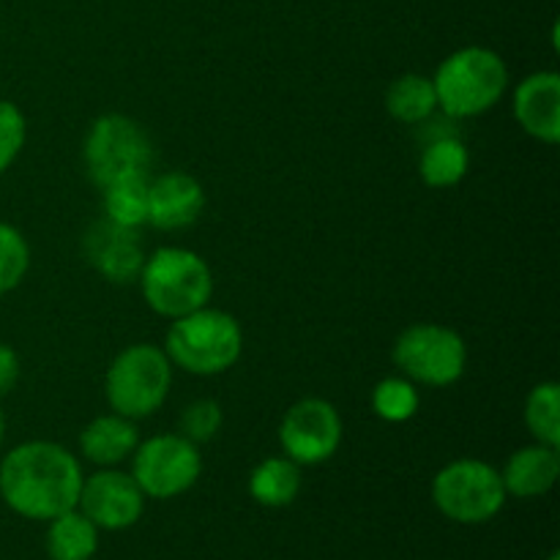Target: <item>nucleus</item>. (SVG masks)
<instances>
[{
	"label": "nucleus",
	"mask_w": 560,
	"mask_h": 560,
	"mask_svg": "<svg viewBox=\"0 0 560 560\" xmlns=\"http://www.w3.org/2000/svg\"><path fill=\"white\" fill-rule=\"evenodd\" d=\"M279 443L295 465L328 463L342 446V416L328 399H299L282 416Z\"/></svg>",
	"instance_id": "nucleus-10"
},
{
	"label": "nucleus",
	"mask_w": 560,
	"mask_h": 560,
	"mask_svg": "<svg viewBox=\"0 0 560 560\" xmlns=\"http://www.w3.org/2000/svg\"><path fill=\"white\" fill-rule=\"evenodd\" d=\"M31 268V246L14 224L0 222V295L20 288Z\"/></svg>",
	"instance_id": "nucleus-24"
},
{
	"label": "nucleus",
	"mask_w": 560,
	"mask_h": 560,
	"mask_svg": "<svg viewBox=\"0 0 560 560\" xmlns=\"http://www.w3.org/2000/svg\"><path fill=\"white\" fill-rule=\"evenodd\" d=\"M137 282L145 304L167 320L200 310L213 295L211 266L184 246H162L148 255Z\"/></svg>",
	"instance_id": "nucleus-4"
},
{
	"label": "nucleus",
	"mask_w": 560,
	"mask_h": 560,
	"mask_svg": "<svg viewBox=\"0 0 560 560\" xmlns=\"http://www.w3.org/2000/svg\"><path fill=\"white\" fill-rule=\"evenodd\" d=\"M16 383H20V355L14 353V348L0 342V397H5Z\"/></svg>",
	"instance_id": "nucleus-27"
},
{
	"label": "nucleus",
	"mask_w": 560,
	"mask_h": 560,
	"mask_svg": "<svg viewBox=\"0 0 560 560\" xmlns=\"http://www.w3.org/2000/svg\"><path fill=\"white\" fill-rule=\"evenodd\" d=\"M82 156L88 175L102 189L126 175H148L153 164V142L135 118L107 113L88 129Z\"/></svg>",
	"instance_id": "nucleus-7"
},
{
	"label": "nucleus",
	"mask_w": 560,
	"mask_h": 560,
	"mask_svg": "<svg viewBox=\"0 0 560 560\" xmlns=\"http://www.w3.org/2000/svg\"><path fill=\"white\" fill-rule=\"evenodd\" d=\"M206 208V189L189 173H164L148 180V224L156 230H186Z\"/></svg>",
	"instance_id": "nucleus-12"
},
{
	"label": "nucleus",
	"mask_w": 560,
	"mask_h": 560,
	"mask_svg": "<svg viewBox=\"0 0 560 560\" xmlns=\"http://www.w3.org/2000/svg\"><path fill=\"white\" fill-rule=\"evenodd\" d=\"M419 388L408 377H383L372 392V410L386 424H405L419 413Z\"/></svg>",
	"instance_id": "nucleus-23"
},
{
	"label": "nucleus",
	"mask_w": 560,
	"mask_h": 560,
	"mask_svg": "<svg viewBox=\"0 0 560 560\" xmlns=\"http://www.w3.org/2000/svg\"><path fill=\"white\" fill-rule=\"evenodd\" d=\"M547 560H560V552H552V556L547 558Z\"/></svg>",
	"instance_id": "nucleus-29"
},
{
	"label": "nucleus",
	"mask_w": 560,
	"mask_h": 560,
	"mask_svg": "<svg viewBox=\"0 0 560 560\" xmlns=\"http://www.w3.org/2000/svg\"><path fill=\"white\" fill-rule=\"evenodd\" d=\"M558 476V446H547V443H530V446L517 448V452L506 459V468L501 470L506 495L523 498V501L547 495V492L556 487Z\"/></svg>",
	"instance_id": "nucleus-15"
},
{
	"label": "nucleus",
	"mask_w": 560,
	"mask_h": 560,
	"mask_svg": "<svg viewBox=\"0 0 560 560\" xmlns=\"http://www.w3.org/2000/svg\"><path fill=\"white\" fill-rule=\"evenodd\" d=\"M506 498L501 470L485 459H454L432 479V503L443 517L459 525L490 523L506 506Z\"/></svg>",
	"instance_id": "nucleus-6"
},
{
	"label": "nucleus",
	"mask_w": 560,
	"mask_h": 560,
	"mask_svg": "<svg viewBox=\"0 0 560 560\" xmlns=\"http://www.w3.org/2000/svg\"><path fill=\"white\" fill-rule=\"evenodd\" d=\"M202 474V454L184 435H153L137 443L131 454V476L142 495L170 501L197 485Z\"/></svg>",
	"instance_id": "nucleus-9"
},
{
	"label": "nucleus",
	"mask_w": 560,
	"mask_h": 560,
	"mask_svg": "<svg viewBox=\"0 0 560 560\" xmlns=\"http://www.w3.org/2000/svg\"><path fill=\"white\" fill-rule=\"evenodd\" d=\"M470 153L468 145L457 135L432 137L424 142L419 156V175L432 189H448L457 186L468 175Z\"/></svg>",
	"instance_id": "nucleus-17"
},
{
	"label": "nucleus",
	"mask_w": 560,
	"mask_h": 560,
	"mask_svg": "<svg viewBox=\"0 0 560 560\" xmlns=\"http://www.w3.org/2000/svg\"><path fill=\"white\" fill-rule=\"evenodd\" d=\"M98 534L102 530L80 509H69L47 523V556L49 560H91L98 550Z\"/></svg>",
	"instance_id": "nucleus-18"
},
{
	"label": "nucleus",
	"mask_w": 560,
	"mask_h": 560,
	"mask_svg": "<svg viewBox=\"0 0 560 560\" xmlns=\"http://www.w3.org/2000/svg\"><path fill=\"white\" fill-rule=\"evenodd\" d=\"M102 206L107 222L140 230L148 224V175H126L102 186Z\"/></svg>",
	"instance_id": "nucleus-21"
},
{
	"label": "nucleus",
	"mask_w": 560,
	"mask_h": 560,
	"mask_svg": "<svg viewBox=\"0 0 560 560\" xmlns=\"http://www.w3.org/2000/svg\"><path fill=\"white\" fill-rule=\"evenodd\" d=\"M386 109L405 126H419L438 113V96L432 77L402 74L388 85Z\"/></svg>",
	"instance_id": "nucleus-20"
},
{
	"label": "nucleus",
	"mask_w": 560,
	"mask_h": 560,
	"mask_svg": "<svg viewBox=\"0 0 560 560\" xmlns=\"http://www.w3.org/2000/svg\"><path fill=\"white\" fill-rule=\"evenodd\" d=\"M512 109L525 135L545 145L560 140V77L558 71H534L520 80Z\"/></svg>",
	"instance_id": "nucleus-13"
},
{
	"label": "nucleus",
	"mask_w": 560,
	"mask_h": 560,
	"mask_svg": "<svg viewBox=\"0 0 560 560\" xmlns=\"http://www.w3.org/2000/svg\"><path fill=\"white\" fill-rule=\"evenodd\" d=\"M525 427L536 443L560 446V386L556 381L530 388L525 399Z\"/></svg>",
	"instance_id": "nucleus-22"
},
{
	"label": "nucleus",
	"mask_w": 560,
	"mask_h": 560,
	"mask_svg": "<svg viewBox=\"0 0 560 560\" xmlns=\"http://www.w3.org/2000/svg\"><path fill=\"white\" fill-rule=\"evenodd\" d=\"M394 364L410 383L430 388L454 386L468 366V345L441 323H416L394 342Z\"/></svg>",
	"instance_id": "nucleus-8"
},
{
	"label": "nucleus",
	"mask_w": 560,
	"mask_h": 560,
	"mask_svg": "<svg viewBox=\"0 0 560 560\" xmlns=\"http://www.w3.org/2000/svg\"><path fill=\"white\" fill-rule=\"evenodd\" d=\"M77 509L98 530H126L140 523L145 512V495L131 474L118 468H98L82 481Z\"/></svg>",
	"instance_id": "nucleus-11"
},
{
	"label": "nucleus",
	"mask_w": 560,
	"mask_h": 560,
	"mask_svg": "<svg viewBox=\"0 0 560 560\" xmlns=\"http://www.w3.org/2000/svg\"><path fill=\"white\" fill-rule=\"evenodd\" d=\"M27 140V120L14 102L0 98V175L16 162Z\"/></svg>",
	"instance_id": "nucleus-26"
},
{
	"label": "nucleus",
	"mask_w": 560,
	"mask_h": 560,
	"mask_svg": "<svg viewBox=\"0 0 560 560\" xmlns=\"http://www.w3.org/2000/svg\"><path fill=\"white\" fill-rule=\"evenodd\" d=\"M301 492V465L290 457H268L249 474V495L266 509H284Z\"/></svg>",
	"instance_id": "nucleus-19"
},
{
	"label": "nucleus",
	"mask_w": 560,
	"mask_h": 560,
	"mask_svg": "<svg viewBox=\"0 0 560 560\" xmlns=\"http://www.w3.org/2000/svg\"><path fill=\"white\" fill-rule=\"evenodd\" d=\"M173 386V361L159 345H129L120 350L104 375V397L113 413L148 419L167 402Z\"/></svg>",
	"instance_id": "nucleus-5"
},
{
	"label": "nucleus",
	"mask_w": 560,
	"mask_h": 560,
	"mask_svg": "<svg viewBox=\"0 0 560 560\" xmlns=\"http://www.w3.org/2000/svg\"><path fill=\"white\" fill-rule=\"evenodd\" d=\"M82 465L77 454L52 441H27L0 459V498L20 517L49 523L77 509Z\"/></svg>",
	"instance_id": "nucleus-1"
},
{
	"label": "nucleus",
	"mask_w": 560,
	"mask_h": 560,
	"mask_svg": "<svg viewBox=\"0 0 560 560\" xmlns=\"http://www.w3.org/2000/svg\"><path fill=\"white\" fill-rule=\"evenodd\" d=\"M85 255L91 266L115 284L135 282L140 277L142 262H145L140 233L118 228V224L107 222V219H102V222H96L88 230Z\"/></svg>",
	"instance_id": "nucleus-14"
},
{
	"label": "nucleus",
	"mask_w": 560,
	"mask_h": 560,
	"mask_svg": "<svg viewBox=\"0 0 560 560\" xmlns=\"http://www.w3.org/2000/svg\"><path fill=\"white\" fill-rule=\"evenodd\" d=\"M137 443H140L137 424L118 413L96 416L80 432V454L96 468H118L120 463L131 459Z\"/></svg>",
	"instance_id": "nucleus-16"
},
{
	"label": "nucleus",
	"mask_w": 560,
	"mask_h": 560,
	"mask_svg": "<svg viewBox=\"0 0 560 560\" xmlns=\"http://www.w3.org/2000/svg\"><path fill=\"white\" fill-rule=\"evenodd\" d=\"M3 435H5V416H3V408H0V446H3Z\"/></svg>",
	"instance_id": "nucleus-28"
},
{
	"label": "nucleus",
	"mask_w": 560,
	"mask_h": 560,
	"mask_svg": "<svg viewBox=\"0 0 560 560\" xmlns=\"http://www.w3.org/2000/svg\"><path fill=\"white\" fill-rule=\"evenodd\" d=\"M222 405L217 399H197V402L186 405L180 413V435L189 438L191 443H208L219 435L222 430Z\"/></svg>",
	"instance_id": "nucleus-25"
},
{
	"label": "nucleus",
	"mask_w": 560,
	"mask_h": 560,
	"mask_svg": "<svg viewBox=\"0 0 560 560\" xmlns=\"http://www.w3.org/2000/svg\"><path fill=\"white\" fill-rule=\"evenodd\" d=\"M432 85H435L438 109L446 118H476L495 107L506 93V60L495 49L463 47L441 60Z\"/></svg>",
	"instance_id": "nucleus-3"
},
{
	"label": "nucleus",
	"mask_w": 560,
	"mask_h": 560,
	"mask_svg": "<svg viewBox=\"0 0 560 560\" xmlns=\"http://www.w3.org/2000/svg\"><path fill=\"white\" fill-rule=\"evenodd\" d=\"M164 353L173 366L197 377H213L233 370L244 353V331L230 312L200 310L170 320Z\"/></svg>",
	"instance_id": "nucleus-2"
}]
</instances>
